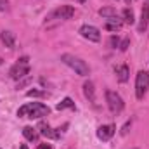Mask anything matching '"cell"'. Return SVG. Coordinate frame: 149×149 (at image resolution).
Masks as SVG:
<instances>
[{
    "mask_svg": "<svg viewBox=\"0 0 149 149\" xmlns=\"http://www.w3.org/2000/svg\"><path fill=\"white\" fill-rule=\"evenodd\" d=\"M49 113H50L49 106H45L42 102H30V104H24L17 109V116L19 118L26 116V118H31V120H38V118L47 116Z\"/></svg>",
    "mask_w": 149,
    "mask_h": 149,
    "instance_id": "obj_1",
    "label": "cell"
},
{
    "mask_svg": "<svg viewBox=\"0 0 149 149\" xmlns=\"http://www.w3.org/2000/svg\"><path fill=\"white\" fill-rule=\"evenodd\" d=\"M61 61H63L66 66H70L74 73L80 74V76H88V73H90L88 64H87L83 59L73 56V54H63V56H61Z\"/></svg>",
    "mask_w": 149,
    "mask_h": 149,
    "instance_id": "obj_2",
    "label": "cell"
},
{
    "mask_svg": "<svg viewBox=\"0 0 149 149\" xmlns=\"http://www.w3.org/2000/svg\"><path fill=\"white\" fill-rule=\"evenodd\" d=\"M148 88H149V71H139L137 78H135V97L139 101L144 99Z\"/></svg>",
    "mask_w": 149,
    "mask_h": 149,
    "instance_id": "obj_3",
    "label": "cell"
},
{
    "mask_svg": "<svg viewBox=\"0 0 149 149\" xmlns=\"http://www.w3.org/2000/svg\"><path fill=\"white\" fill-rule=\"evenodd\" d=\"M106 102H108L109 111L114 113V114H118V113L123 111L125 102H123V99H121L120 94H116V92H113V90H108V92H106Z\"/></svg>",
    "mask_w": 149,
    "mask_h": 149,
    "instance_id": "obj_4",
    "label": "cell"
},
{
    "mask_svg": "<svg viewBox=\"0 0 149 149\" xmlns=\"http://www.w3.org/2000/svg\"><path fill=\"white\" fill-rule=\"evenodd\" d=\"M28 57H21L19 59V63H16L12 68H10V78H14V80H19V78H23V76H26V74L30 73V64H28Z\"/></svg>",
    "mask_w": 149,
    "mask_h": 149,
    "instance_id": "obj_5",
    "label": "cell"
},
{
    "mask_svg": "<svg viewBox=\"0 0 149 149\" xmlns=\"http://www.w3.org/2000/svg\"><path fill=\"white\" fill-rule=\"evenodd\" d=\"M74 16V7L71 5H61L56 10L49 14V19H71Z\"/></svg>",
    "mask_w": 149,
    "mask_h": 149,
    "instance_id": "obj_6",
    "label": "cell"
},
{
    "mask_svg": "<svg viewBox=\"0 0 149 149\" xmlns=\"http://www.w3.org/2000/svg\"><path fill=\"white\" fill-rule=\"evenodd\" d=\"M80 35L90 42H99L101 40V31L95 28V26H90V24H83L80 28Z\"/></svg>",
    "mask_w": 149,
    "mask_h": 149,
    "instance_id": "obj_7",
    "label": "cell"
},
{
    "mask_svg": "<svg viewBox=\"0 0 149 149\" xmlns=\"http://www.w3.org/2000/svg\"><path fill=\"white\" fill-rule=\"evenodd\" d=\"M37 130H40V134H42L43 137H47V139H59V137H61V134H59V132H54V128H52L49 123H45V121H40V123H38Z\"/></svg>",
    "mask_w": 149,
    "mask_h": 149,
    "instance_id": "obj_8",
    "label": "cell"
},
{
    "mask_svg": "<svg viewBox=\"0 0 149 149\" xmlns=\"http://www.w3.org/2000/svg\"><path fill=\"white\" fill-rule=\"evenodd\" d=\"M114 132H116L114 125H102V127L97 128V137L101 141H109L113 135H114Z\"/></svg>",
    "mask_w": 149,
    "mask_h": 149,
    "instance_id": "obj_9",
    "label": "cell"
},
{
    "mask_svg": "<svg viewBox=\"0 0 149 149\" xmlns=\"http://www.w3.org/2000/svg\"><path fill=\"white\" fill-rule=\"evenodd\" d=\"M149 24V3H144L142 12H141V23H139V31L144 33Z\"/></svg>",
    "mask_w": 149,
    "mask_h": 149,
    "instance_id": "obj_10",
    "label": "cell"
},
{
    "mask_svg": "<svg viewBox=\"0 0 149 149\" xmlns=\"http://www.w3.org/2000/svg\"><path fill=\"white\" fill-rule=\"evenodd\" d=\"M114 71H116V78H118V81H121V83L128 81V78H130V68H128L127 64L118 66Z\"/></svg>",
    "mask_w": 149,
    "mask_h": 149,
    "instance_id": "obj_11",
    "label": "cell"
},
{
    "mask_svg": "<svg viewBox=\"0 0 149 149\" xmlns=\"http://www.w3.org/2000/svg\"><path fill=\"white\" fill-rule=\"evenodd\" d=\"M83 95L90 101V102H95V88H94V83L88 80L83 83Z\"/></svg>",
    "mask_w": 149,
    "mask_h": 149,
    "instance_id": "obj_12",
    "label": "cell"
},
{
    "mask_svg": "<svg viewBox=\"0 0 149 149\" xmlns=\"http://www.w3.org/2000/svg\"><path fill=\"white\" fill-rule=\"evenodd\" d=\"M0 38H2V42L5 43L7 49H14V47H16V37H14L12 31H2V33H0Z\"/></svg>",
    "mask_w": 149,
    "mask_h": 149,
    "instance_id": "obj_13",
    "label": "cell"
},
{
    "mask_svg": "<svg viewBox=\"0 0 149 149\" xmlns=\"http://www.w3.org/2000/svg\"><path fill=\"white\" fill-rule=\"evenodd\" d=\"M121 26H123V21H121L120 17H113V19H109V21L104 24V28H106L108 31H120Z\"/></svg>",
    "mask_w": 149,
    "mask_h": 149,
    "instance_id": "obj_14",
    "label": "cell"
},
{
    "mask_svg": "<svg viewBox=\"0 0 149 149\" xmlns=\"http://www.w3.org/2000/svg\"><path fill=\"white\" fill-rule=\"evenodd\" d=\"M23 135H24V139L30 141V142L38 141V132H37V128H33V127H24V128H23Z\"/></svg>",
    "mask_w": 149,
    "mask_h": 149,
    "instance_id": "obj_15",
    "label": "cell"
},
{
    "mask_svg": "<svg viewBox=\"0 0 149 149\" xmlns=\"http://www.w3.org/2000/svg\"><path fill=\"white\" fill-rule=\"evenodd\" d=\"M99 16H102L106 19H113V17H118V12L113 7H102V9H99Z\"/></svg>",
    "mask_w": 149,
    "mask_h": 149,
    "instance_id": "obj_16",
    "label": "cell"
},
{
    "mask_svg": "<svg viewBox=\"0 0 149 149\" xmlns=\"http://www.w3.org/2000/svg\"><path fill=\"white\" fill-rule=\"evenodd\" d=\"M121 21L123 23H127V24H134L135 23V16H134V12H132V9H123V12H121Z\"/></svg>",
    "mask_w": 149,
    "mask_h": 149,
    "instance_id": "obj_17",
    "label": "cell"
},
{
    "mask_svg": "<svg viewBox=\"0 0 149 149\" xmlns=\"http://www.w3.org/2000/svg\"><path fill=\"white\" fill-rule=\"evenodd\" d=\"M56 108H57L59 111H63V109H74V102L70 99V97H66V99H63Z\"/></svg>",
    "mask_w": 149,
    "mask_h": 149,
    "instance_id": "obj_18",
    "label": "cell"
},
{
    "mask_svg": "<svg viewBox=\"0 0 149 149\" xmlns=\"http://www.w3.org/2000/svg\"><path fill=\"white\" fill-rule=\"evenodd\" d=\"M26 95H28V97H43V95H45V92L37 90V88H31V90H28V92H26Z\"/></svg>",
    "mask_w": 149,
    "mask_h": 149,
    "instance_id": "obj_19",
    "label": "cell"
},
{
    "mask_svg": "<svg viewBox=\"0 0 149 149\" xmlns=\"http://www.w3.org/2000/svg\"><path fill=\"white\" fill-rule=\"evenodd\" d=\"M128 45H130V38H125V40L120 43V50H121V52H125V50L128 49Z\"/></svg>",
    "mask_w": 149,
    "mask_h": 149,
    "instance_id": "obj_20",
    "label": "cell"
},
{
    "mask_svg": "<svg viewBox=\"0 0 149 149\" xmlns=\"http://www.w3.org/2000/svg\"><path fill=\"white\" fill-rule=\"evenodd\" d=\"M109 45H111L113 49H116V47H120V40H118V37H114V35H113V37L109 38Z\"/></svg>",
    "mask_w": 149,
    "mask_h": 149,
    "instance_id": "obj_21",
    "label": "cell"
},
{
    "mask_svg": "<svg viewBox=\"0 0 149 149\" xmlns=\"http://www.w3.org/2000/svg\"><path fill=\"white\" fill-rule=\"evenodd\" d=\"M128 128H130V121H127V123L123 125V128H121V135H125V134L128 132Z\"/></svg>",
    "mask_w": 149,
    "mask_h": 149,
    "instance_id": "obj_22",
    "label": "cell"
},
{
    "mask_svg": "<svg viewBox=\"0 0 149 149\" xmlns=\"http://www.w3.org/2000/svg\"><path fill=\"white\" fill-rule=\"evenodd\" d=\"M0 10H7V2L5 0H0Z\"/></svg>",
    "mask_w": 149,
    "mask_h": 149,
    "instance_id": "obj_23",
    "label": "cell"
},
{
    "mask_svg": "<svg viewBox=\"0 0 149 149\" xmlns=\"http://www.w3.org/2000/svg\"><path fill=\"white\" fill-rule=\"evenodd\" d=\"M28 83H30V78H26L24 81H21V83L17 85V88H19V87H24V85H28Z\"/></svg>",
    "mask_w": 149,
    "mask_h": 149,
    "instance_id": "obj_24",
    "label": "cell"
},
{
    "mask_svg": "<svg viewBox=\"0 0 149 149\" xmlns=\"http://www.w3.org/2000/svg\"><path fill=\"white\" fill-rule=\"evenodd\" d=\"M40 149H54L50 144H40Z\"/></svg>",
    "mask_w": 149,
    "mask_h": 149,
    "instance_id": "obj_25",
    "label": "cell"
},
{
    "mask_svg": "<svg viewBox=\"0 0 149 149\" xmlns=\"http://www.w3.org/2000/svg\"><path fill=\"white\" fill-rule=\"evenodd\" d=\"M19 149H28V146H26V144H23V146H21Z\"/></svg>",
    "mask_w": 149,
    "mask_h": 149,
    "instance_id": "obj_26",
    "label": "cell"
},
{
    "mask_svg": "<svg viewBox=\"0 0 149 149\" xmlns=\"http://www.w3.org/2000/svg\"><path fill=\"white\" fill-rule=\"evenodd\" d=\"M125 2H127V5H128V3H132V0H125Z\"/></svg>",
    "mask_w": 149,
    "mask_h": 149,
    "instance_id": "obj_27",
    "label": "cell"
},
{
    "mask_svg": "<svg viewBox=\"0 0 149 149\" xmlns=\"http://www.w3.org/2000/svg\"><path fill=\"white\" fill-rule=\"evenodd\" d=\"M78 2H85V0H78Z\"/></svg>",
    "mask_w": 149,
    "mask_h": 149,
    "instance_id": "obj_28",
    "label": "cell"
},
{
    "mask_svg": "<svg viewBox=\"0 0 149 149\" xmlns=\"http://www.w3.org/2000/svg\"><path fill=\"white\" fill-rule=\"evenodd\" d=\"M0 149H2V148H0Z\"/></svg>",
    "mask_w": 149,
    "mask_h": 149,
    "instance_id": "obj_29",
    "label": "cell"
}]
</instances>
